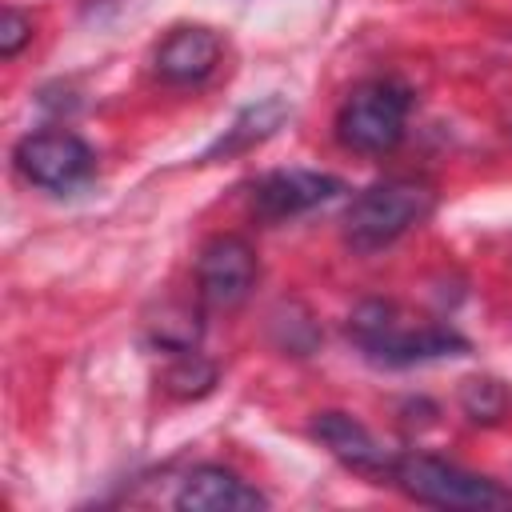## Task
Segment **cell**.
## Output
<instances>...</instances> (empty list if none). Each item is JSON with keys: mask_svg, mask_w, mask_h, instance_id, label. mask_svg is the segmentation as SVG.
I'll return each instance as SVG.
<instances>
[{"mask_svg": "<svg viewBox=\"0 0 512 512\" xmlns=\"http://www.w3.org/2000/svg\"><path fill=\"white\" fill-rule=\"evenodd\" d=\"M352 340L380 364H416V360H440V356H460L468 344L432 320H412L396 304L368 300L352 312L348 320Z\"/></svg>", "mask_w": 512, "mask_h": 512, "instance_id": "6da1fadb", "label": "cell"}, {"mask_svg": "<svg viewBox=\"0 0 512 512\" xmlns=\"http://www.w3.org/2000/svg\"><path fill=\"white\" fill-rule=\"evenodd\" d=\"M256 280V256L240 236H216L200 248L196 284L208 308H236Z\"/></svg>", "mask_w": 512, "mask_h": 512, "instance_id": "8992f818", "label": "cell"}, {"mask_svg": "<svg viewBox=\"0 0 512 512\" xmlns=\"http://www.w3.org/2000/svg\"><path fill=\"white\" fill-rule=\"evenodd\" d=\"M284 120H288V104H284L280 96H268V100H260V104L244 108V112L232 120V128H224V136L212 144L208 160H212V156H220V152H224V156H232V152H244V148L260 144V140H268Z\"/></svg>", "mask_w": 512, "mask_h": 512, "instance_id": "8fae6325", "label": "cell"}, {"mask_svg": "<svg viewBox=\"0 0 512 512\" xmlns=\"http://www.w3.org/2000/svg\"><path fill=\"white\" fill-rule=\"evenodd\" d=\"M344 184L328 172H312V168H280L268 172L264 180H256L252 188V208L260 220H288L300 216L324 200H332Z\"/></svg>", "mask_w": 512, "mask_h": 512, "instance_id": "52a82bcc", "label": "cell"}, {"mask_svg": "<svg viewBox=\"0 0 512 512\" xmlns=\"http://www.w3.org/2000/svg\"><path fill=\"white\" fill-rule=\"evenodd\" d=\"M412 112V92L396 80H364L348 92V100L336 112V136L352 152H392L404 136Z\"/></svg>", "mask_w": 512, "mask_h": 512, "instance_id": "277c9868", "label": "cell"}, {"mask_svg": "<svg viewBox=\"0 0 512 512\" xmlns=\"http://www.w3.org/2000/svg\"><path fill=\"white\" fill-rule=\"evenodd\" d=\"M92 164H96L92 148L76 132H64V128L32 132L16 144V168L24 172V180L52 188V192L76 188L92 172Z\"/></svg>", "mask_w": 512, "mask_h": 512, "instance_id": "5b68a950", "label": "cell"}, {"mask_svg": "<svg viewBox=\"0 0 512 512\" xmlns=\"http://www.w3.org/2000/svg\"><path fill=\"white\" fill-rule=\"evenodd\" d=\"M220 36L204 24H184L176 32L164 36V44L156 48V72L168 84H200L216 72L220 64Z\"/></svg>", "mask_w": 512, "mask_h": 512, "instance_id": "9c48e42d", "label": "cell"}, {"mask_svg": "<svg viewBox=\"0 0 512 512\" xmlns=\"http://www.w3.org/2000/svg\"><path fill=\"white\" fill-rule=\"evenodd\" d=\"M212 384H216V368L204 356H196L192 348H184L164 372V388L176 396H204Z\"/></svg>", "mask_w": 512, "mask_h": 512, "instance_id": "7c38bea8", "label": "cell"}, {"mask_svg": "<svg viewBox=\"0 0 512 512\" xmlns=\"http://www.w3.org/2000/svg\"><path fill=\"white\" fill-rule=\"evenodd\" d=\"M28 40H32V20L16 8H4V16H0V56L12 60Z\"/></svg>", "mask_w": 512, "mask_h": 512, "instance_id": "5bb4252c", "label": "cell"}, {"mask_svg": "<svg viewBox=\"0 0 512 512\" xmlns=\"http://www.w3.org/2000/svg\"><path fill=\"white\" fill-rule=\"evenodd\" d=\"M176 508H184V512H256V508H268V496L260 488H252L248 480H240L236 472H228L220 464H204V468H192L188 480L180 484Z\"/></svg>", "mask_w": 512, "mask_h": 512, "instance_id": "ba28073f", "label": "cell"}, {"mask_svg": "<svg viewBox=\"0 0 512 512\" xmlns=\"http://www.w3.org/2000/svg\"><path fill=\"white\" fill-rule=\"evenodd\" d=\"M312 432H316V436L328 444V452H332L336 460H344L348 468H356V472H388V476H392L396 456H392L360 420H352V416H344V412H320L316 424H312Z\"/></svg>", "mask_w": 512, "mask_h": 512, "instance_id": "30bf717a", "label": "cell"}, {"mask_svg": "<svg viewBox=\"0 0 512 512\" xmlns=\"http://www.w3.org/2000/svg\"><path fill=\"white\" fill-rule=\"evenodd\" d=\"M436 208V192L424 180H408V176H392L380 180L372 188H364L348 212H344V236L352 248L372 252L392 244L396 236L412 232L416 224H424Z\"/></svg>", "mask_w": 512, "mask_h": 512, "instance_id": "7a4b0ae2", "label": "cell"}, {"mask_svg": "<svg viewBox=\"0 0 512 512\" xmlns=\"http://www.w3.org/2000/svg\"><path fill=\"white\" fill-rule=\"evenodd\" d=\"M460 404H464V412L472 420H500L508 396H504V388L496 380H468L464 392H460Z\"/></svg>", "mask_w": 512, "mask_h": 512, "instance_id": "4fadbf2b", "label": "cell"}, {"mask_svg": "<svg viewBox=\"0 0 512 512\" xmlns=\"http://www.w3.org/2000/svg\"><path fill=\"white\" fill-rule=\"evenodd\" d=\"M392 480L420 504H436V508H472V512H496V508H512V492L500 488L488 476H476L460 464H448L440 456H424V452H404L392 464Z\"/></svg>", "mask_w": 512, "mask_h": 512, "instance_id": "3957f363", "label": "cell"}]
</instances>
